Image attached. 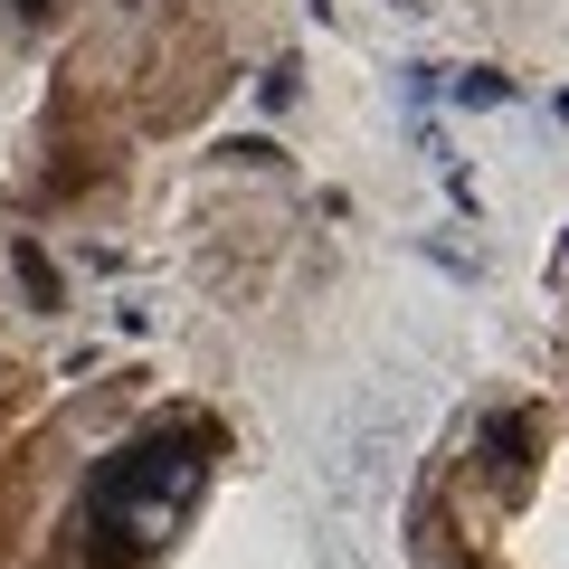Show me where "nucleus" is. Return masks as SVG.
Masks as SVG:
<instances>
[{
  "label": "nucleus",
  "mask_w": 569,
  "mask_h": 569,
  "mask_svg": "<svg viewBox=\"0 0 569 569\" xmlns=\"http://www.w3.org/2000/svg\"><path fill=\"white\" fill-rule=\"evenodd\" d=\"M200 466H209V456L190 447V437H171V447H142V456H123V466H104L96 503H86L96 541H104V550H142V541H162L171 512H181V503H190V485H200Z\"/></svg>",
  "instance_id": "obj_1"
}]
</instances>
